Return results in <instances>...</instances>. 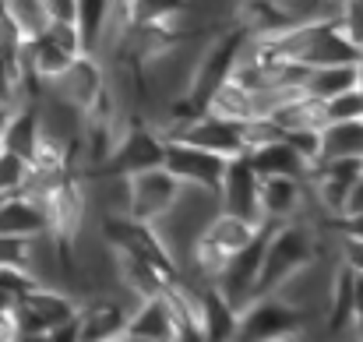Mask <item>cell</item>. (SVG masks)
<instances>
[{"mask_svg": "<svg viewBox=\"0 0 363 342\" xmlns=\"http://www.w3.org/2000/svg\"><path fill=\"white\" fill-rule=\"evenodd\" d=\"M318 254H321V229L314 226L311 219L300 216V219H289V223H275L268 240H264L254 297L275 293L286 279H293L300 268L318 261Z\"/></svg>", "mask_w": 363, "mask_h": 342, "instance_id": "1", "label": "cell"}, {"mask_svg": "<svg viewBox=\"0 0 363 342\" xmlns=\"http://www.w3.org/2000/svg\"><path fill=\"white\" fill-rule=\"evenodd\" d=\"M243 43H247V32H243L233 18H226L223 25H216V28L208 32V43L198 50V57H194V64H191L187 89H184L201 110H208L212 92L230 78V71H233V64H237V57H240V50H243Z\"/></svg>", "mask_w": 363, "mask_h": 342, "instance_id": "2", "label": "cell"}, {"mask_svg": "<svg viewBox=\"0 0 363 342\" xmlns=\"http://www.w3.org/2000/svg\"><path fill=\"white\" fill-rule=\"evenodd\" d=\"M314 321V311L282 300L279 293L254 297L240 307L237 318V339L243 342H279L303 336V329Z\"/></svg>", "mask_w": 363, "mask_h": 342, "instance_id": "3", "label": "cell"}, {"mask_svg": "<svg viewBox=\"0 0 363 342\" xmlns=\"http://www.w3.org/2000/svg\"><path fill=\"white\" fill-rule=\"evenodd\" d=\"M162 148H166V138H162V131L155 123H148L141 114L134 116L123 114L113 152H110L106 166L96 177H130L138 170L162 166Z\"/></svg>", "mask_w": 363, "mask_h": 342, "instance_id": "4", "label": "cell"}, {"mask_svg": "<svg viewBox=\"0 0 363 342\" xmlns=\"http://www.w3.org/2000/svg\"><path fill=\"white\" fill-rule=\"evenodd\" d=\"M123 216L141 219V223H162L169 209L177 205L184 184L166 170V166H148L130 177H123Z\"/></svg>", "mask_w": 363, "mask_h": 342, "instance_id": "5", "label": "cell"}, {"mask_svg": "<svg viewBox=\"0 0 363 342\" xmlns=\"http://www.w3.org/2000/svg\"><path fill=\"white\" fill-rule=\"evenodd\" d=\"M162 166L184 184V187H198L208 194H219V180L226 170V155H216L201 145L180 141V138H166L162 148Z\"/></svg>", "mask_w": 363, "mask_h": 342, "instance_id": "6", "label": "cell"}, {"mask_svg": "<svg viewBox=\"0 0 363 342\" xmlns=\"http://www.w3.org/2000/svg\"><path fill=\"white\" fill-rule=\"evenodd\" d=\"M219 212H230L237 219H247L254 226H261V177L254 173L247 152L240 155H230L226 159V170H223V180H219Z\"/></svg>", "mask_w": 363, "mask_h": 342, "instance_id": "7", "label": "cell"}, {"mask_svg": "<svg viewBox=\"0 0 363 342\" xmlns=\"http://www.w3.org/2000/svg\"><path fill=\"white\" fill-rule=\"evenodd\" d=\"M272 226H275V223H261L257 233L243 243L240 250L226 258V265H223V272H219V279H216L219 293H223L237 311H240L247 300H254V286H257V272H261V254H264V240H268Z\"/></svg>", "mask_w": 363, "mask_h": 342, "instance_id": "8", "label": "cell"}, {"mask_svg": "<svg viewBox=\"0 0 363 342\" xmlns=\"http://www.w3.org/2000/svg\"><path fill=\"white\" fill-rule=\"evenodd\" d=\"M162 138H180V141H191V145H201L216 155H240L247 152V138H243V120H233V116H223L216 110H201L194 120L166 131Z\"/></svg>", "mask_w": 363, "mask_h": 342, "instance_id": "9", "label": "cell"}, {"mask_svg": "<svg viewBox=\"0 0 363 342\" xmlns=\"http://www.w3.org/2000/svg\"><path fill=\"white\" fill-rule=\"evenodd\" d=\"M127 314H130V297H110V293L78 297V342L121 339Z\"/></svg>", "mask_w": 363, "mask_h": 342, "instance_id": "10", "label": "cell"}, {"mask_svg": "<svg viewBox=\"0 0 363 342\" xmlns=\"http://www.w3.org/2000/svg\"><path fill=\"white\" fill-rule=\"evenodd\" d=\"M106 78L110 75H106V67H103V60L96 53H78V57H71V64L53 82H46V92H53L64 103L85 110L92 103V96L106 85Z\"/></svg>", "mask_w": 363, "mask_h": 342, "instance_id": "11", "label": "cell"}, {"mask_svg": "<svg viewBox=\"0 0 363 342\" xmlns=\"http://www.w3.org/2000/svg\"><path fill=\"white\" fill-rule=\"evenodd\" d=\"M110 258H113V279H117V289L130 300H145V297H159L166 293L173 282V275H166L159 265H152L148 258L134 254V250H113L110 247Z\"/></svg>", "mask_w": 363, "mask_h": 342, "instance_id": "12", "label": "cell"}, {"mask_svg": "<svg viewBox=\"0 0 363 342\" xmlns=\"http://www.w3.org/2000/svg\"><path fill=\"white\" fill-rule=\"evenodd\" d=\"M121 339L177 342V329H173V314H169V300H166V293H159V297H145V300H134V307H130V314H127V325H123Z\"/></svg>", "mask_w": 363, "mask_h": 342, "instance_id": "13", "label": "cell"}, {"mask_svg": "<svg viewBox=\"0 0 363 342\" xmlns=\"http://www.w3.org/2000/svg\"><path fill=\"white\" fill-rule=\"evenodd\" d=\"M303 177H261V219L264 223H289L303 216L307 205Z\"/></svg>", "mask_w": 363, "mask_h": 342, "instance_id": "14", "label": "cell"}, {"mask_svg": "<svg viewBox=\"0 0 363 342\" xmlns=\"http://www.w3.org/2000/svg\"><path fill=\"white\" fill-rule=\"evenodd\" d=\"M321 329L332 339L353 336V268L339 261L328 275V293H325V314Z\"/></svg>", "mask_w": 363, "mask_h": 342, "instance_id": "15", "label": "cell"}, {"mask_svg": "<svg viewBox=\"0 0 363 342\" xmlns=\"http://www.w3.org/2000/svg\"><path fill=\"white\" fill-rule=\"evenodd\" d=\"M194 297H198V318H201L205 342L237 339V318H240V311L219 293V286L194 279Z\"/></svg>", "mask_w": 363, "mask_h": 342, "instance_id": "16", "label": "cell"}, {"mask_svg": "<svg viewBox=\"0 0 363 342\" xmlns=\"http://www.w3.org/2000/svg\"><path fill=\"white\" fill-rule=\"evenodd\" d=\"M0 233L21 236V240H32V236L50 233L46 202H39L35 194H25V191L0 198Z\"/></svg>", "mask_w": 363, "mask_h": 342, "instance_id": "17", "label": "cell"}, {"mask_svg": "<svg viewBox=\"0 0 363 342\" xmlns=\"http://www.w3.org/2000/svg\"><path fill=\"white\" fill-rule=\"evenodd\" d=\"M39 141H43L39 103H14L11 116H7V127H4V138H0V148H7V152H14V155L32 162Z\"/></svg>", "mask_w": 363, "mask_h": 342, "instance_id": "18", "label": "cell"}, {"mask_svg": "<svg viewBox=\"0 0 363 342\" xmlns=\"http://www.w3.org/2000/svg\"><path fill=\"white\" fill-rule=\"evenodd\" d=\"M247 159H250L257 177H303L307 173V162L300 159V152L282 134L247 148Z\"/></svg>", "mask_w": 363, "mask_h": 342, "instance_id": "19", "label": "cell"}, {"mask_svg": "<svg viewBox=\"0 0 363 342\" xmlns=\"http://www.w3.org/2000/svg\"><path fill=\"white\" fill-rule=\"evenodd\" d=\"M357 78H360V64H325V67H307L303 82H300V92L311 96V99H332L346 89H357Z\"/></svg>", "mask_w": 363, "mask_h": 342, "instance_id": "20", "label": "cell"}, {"mask_svg": "<svg viewBox=\"0 0 363 342\" xmlns=\"http://www.w3.org/2000/svg\"><path fill=\"white\" fill-rule=\"evenodd\" d=\"M328 159H363V116H357V120H328L321 127L318 162H328Z\"/></svg>", "mask_w": 363, "mask_h": 342, "instance_id": "21", "label": "cell"}, {"mask_svg": "<svg viewBox=\"0 0 363 342\" xmlns=\"http://www.w3.org/2000/svg\"><path fill=\"white\" fill-rule=\"evenodd\" d=\"M127 21H141V25H184L187 28V21H191V0H130Z\"/></svg>", "mask_w": 363, "mask_h": 342, "instance_id": "22", "label": "cell"}, {"mask_svg": "<svg viewBox=\"0 0 363 342\" xmlns=\"http://www.w3.org/2000/svg\"><path fill=\"white\" fill-rule=\"evenodd\" d=\"M7 18L14 21V28H18L25 39L35 35V32H43V28L50 25L43 0H7Z\"/></svg>", "mask_w": 363, "mask_h": 342, "instance_id": "23", "label": "cell"}, {"mask_svg": "<svg viewBox=\"0 0 363 342\" xmlns=\"http://www.w3.org/2000/svg\"><path fill=\"white\" fill-rule=\"evenodd\" d=\"M28 177H32V162L0 148V198L7 194H21L28 187Z\"/></svg>", "mask_w": 363, "mask_h": 342, "instance_id": "24", "label": "cell"}, {"mask_svg": "<svg viewBox=\"0 0 363 342\" xmlns=\"http://www.w3.org/2000/svg\"><path fill=\"white\" fill-rule=\"evenodd\" d=\"M321 110H325V123L328 120H357V116H363L360 89H346L332 99H321Z\"/></svg>", "mask_w": 363, "mask_h": 342, "instance_id": "25", "label": "cell"}, {"mask_svg": "<svg viewBox=\"0 0 363 342\" xmlns=\"http://www.w3.org/2000/svg\"><path fill=\"white\" fill-rule=\"evenodd\" d=\"M282 138L300 152V159L307 162V170L318 162V155H321V127H296V131H282Z\"/></svg>", "mask_w": 363, "mask_h": 342, "instance_id": "26", "label": "cell"}, {"mask_svg": "<svg viewBox=\"0 0 363 342\" xmlns=\"http://www.w3.org/2000/svg\"><path fill=\"white\" fill-rule=\"evenodd\" d=\"M339 28H342V35L363 53V11L353 0L342 4V11H339Z\"/></svg>", "mask_w": 363, "mask_h": 342, "instance_id": "27", "label": "cell"}, {"mask_svg": "<svg viewBox=\"0 0 363 342\" xmlns=\"http://www.w3.org/2000/svg\"><path fill=\"white\" fill-rule=\"evenodd\" d=\"M46 32L71 53V57H78V53H85V46H82V32H78V25L74 21H50L46 25Z\"/></svg>", "mask_w": 363, "mask_h": 342, "instance_id": "28", "label": "cell"}, {"mask_svg": "<svg viewBox=\"0 0 363 342\" xmlns=\"http://www.w3.org/2000/svg\"><path fill=\"white\" fill-rule=\"evenodd\" d=\"M28 261V240L0 233V265H25Z\"/></svg>", "mask_w": 363, "mask_h": 342, "instance_id": "29", "label": "cell"}, {"mask_svg": "<svg viewBox=\"0 0 363 342\" xmlns=\"http://www.w3.org/2000/svg\"><path fill=\"white\" fill-rule=\"evenodd\" d=\"M339 240V261H346L353 272H363V236H335Z\"/></svg>", "mask_w": 363, "mask_h": 342, "instance_id": "30", "label": "cell"}, {"mask_svg": "<svg viewBox=\"0 0 363 342\" xmlns=\"http://www.w3.org/2000/svg\"><path fill=\"white\" fill-rule=\"evenodd\" d=\"M353 336L363 339V272H353Z\"/></svg>", "mask_w": 363, "mask_h": 342, "instance_id": "31", "label": "cell"}, {"mask_svg": "<svg viewBox=\"0 0 363 342\" xmlns=\"http://www.w3.org/2000/svg\"><path fill=\"white\" fill-rule=\"evenodd\" d=\"M363 212V170L357 173V180L350 184V191H346V202H342V212L339 216H357Z\"/></svg>", "mask_w": 363, "mask_h": 342, "instance_id": "32", "label": "cell"}, {"mask_svg": "<svg viewBox=\"0 0 363 342\" xmlns=\"http://www.w3.org/2000/svg\"><path fill=\"white\" fill-rule=\"evenodd\" d=\"M50 21H74V0H43Z\"/></svg>", "mask_w": 363, "mask_h": 342, "instance_id": "33", "label": "cell"}, {"mask_svg": "<svg viewBox=\"0 0 363 342\" xmlns=\"http://www.w3.org/2000/svg\"><path fill=\"white\" fill-rule=\"evenodd\" d=\"M127 7H130V0H113V11H117V18L123 25H127Z\"/></svg>", "mask_w": 363, "mask_h": 342, "instance_id": "34", "label": "cell"}, {"mask_svg": "<svg viewBox=\"0 0 363 342\" xmlns=\"http://www.w3.org/2000/svg\"><path fill=\"white\" fill-rule=\"evenodd\" d=\"M7 116H11V106L0 103V138H4V127H7Z\"/></svg>", "mask_w": 363, "mask_h": 342, "instance_id": "35", "label": "cell"}, {"mask_svg": "<svg viewBox=\"0 0 363 342\" xmlns=\"http://www.w3.org/2000/svg\"><path fill=\"white\" fill-rule=\"evenodd\" d=\"M7 18V0H0V21Z\"/></svg>", "mask_w": 363, "mask_h": 342, "instance_id": "36", "label": "cell"}, {"mask_svg": "<svg viewBox=\"0 0 363 342\" xmlns=\"http://www.w3.org/2000/svg\"><path fill=\"white\" fill-rule=\"evenodd\" d=\"M353 4H357V7H360V11H363V0H353Z\"/></svg>", "mask_w": 363, "mask_h": 342, "instance_id": "37", "label": "cell"}, {"mask_svg": "<svg viewBox=\"0 0 363 342\" xmlns=\"http://www.w3.org/2000/svg\"><path fill=\"white\" fill-rule=\"evenodd\" d=\"M335 4H346V0H335Z\"/></svg>", "mask_w": 363, "mask_h": 342, "instance_id": "38", "label": "cell"}]
</instances>
